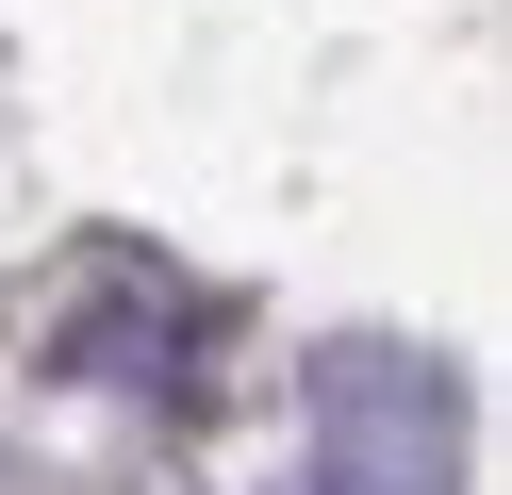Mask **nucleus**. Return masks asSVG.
<instances>
[{"mask_svg":"<svg viewBox=\"0 0 512 495\" xmlns=\"http://www.w3.org/2000/svg\"><path fill=\"white\" fill-rule=\"evenodd\" d=\"M50 363L67 380H133V396H182L215 363V297L182 264H133V248H83L67 297H50Z\"/></svg>","mask_w":512,"mask_h":495,"instance_id":"obj_2","label":"nucleus"},{"mask_svg":"<svg viewBox=\"0 0 512 495\" xmlns=\"http://www.w3.org/2000/svg\"><path fill=\"white\" fill-rule=\"evenodd\" d=\"M298 413H314L298 495H463V396H446V363L380 347V330L364 347H314Z\"/></svg>","mask_w":512,"mask_h":495,"instance_id":"obj_1","label":"nucleus"}]
</instances>
